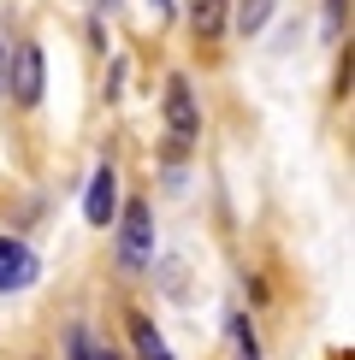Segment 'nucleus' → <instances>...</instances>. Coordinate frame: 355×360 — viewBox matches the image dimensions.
Masks as SVG:
<instances>
[{
  "label": "nucleus",
  "instance_id": "f257e3e1",
  "mask_svg": "<svg viewBox=\"0 0 355 360\" xmlns=\"http://www.w3.org/2000/svg\"><path fill=\"white\" fill-rule=\"evenodd\" d=\"M118 266L125 272L154 266V213H148V201H130L125 219H118Z\"/></svg>",
  "mask_w": 355,
  "mask_h": 360
},
{
  "label": "nucleus",
  "instance_id": "f03ea898",
  "mask_svg": "<svg viewBox=\"0 0 355 360\" xmlns=\"http://www.w3.org/2000/svg\"><path fill=\"white\" fill-rule=\"evenodd\" d=\"M166 136H172V154H184V148L201 136V112H196L189 77H166Z\"/></svg>",
  "mask_w": 355,
  "mask_h": 360
},
{
  "label": "nucleus",
  "instance_id": "6e6552de",
  "mask_svg": "<svg viewBox=\"0 0 355 360\" xmlns=\"http://www.w3.org/2000/svg\"><path fill=\"white\" fill-rule=\"evenodd\" d=\"M189 30H196L201 41H213L219 30H225V0H189Z\"/></svg>",
  "mask_w": 355,
  "mask_h": 360
},
{
  "label": "nucleus",
  "instance_id": "7ed1b4c3",
  "mask_svg": "<svg viewBox=\"0 0 355 360\" xmlns=\"http://www.w3.org/2000/svg\"><path fill=\"white\" fill-rule=\"evenodd\" d=\"M42 89H48V65H42V48L36 41H24L18 53H12V71H6V95L18 101V107H36Z\"/></svg>",
  "mask_w": 355,
  "mask_h": 360
},
{
  "label": "nucleus",
  "instance_id": "9b49d317",
  "mask_svg": "<svg viewBox=\"0 0 355 360\" xmlns=\"http://www.w3.org/2000/svg\"><path fill=\"white\" fill-rule=\"evenodd\" d=\"M6 71H12V59H6V36H0V95H6Z\"/></svg>",
  "mask_w": 355,
  "mask_h": 360
},
{
  "label": "nucleus",
  "instance_id": "20e7f679",
  "mask_svg": "<svg viewBox=\"0 0 355 360\" xmlns=\"http://www.w3.org/2000/svg\"><path fill=\"white\" fill-rule=\"evenodd\" d=\"M42 272V260L30 254L24 243H12V236H0V295H12V290H30Z\"/></svg>",
  "mask_w": 355,
  "mask_h": 360
},
{
  "label": "nucleus",
  "instance_id": "1a4fd4ad",
  "mask_svg": "<svg viewBox=\"0 0 355 360\" xmlns=\"http://www.w3.org/2000/svg\"><path fill=\"white\" fill-rule=\"evenodd\" d=\"M266 18H273V0H243V6H237V30H243V36H255Z\"/></svg>",
  "mask_w": 355,
  "mask_h": 360
},
{
  "label": "nucleus",
  "instance_id": "39448f33",
  "mask_svg": "<svg viewBox=\"0 0 355 360\" xmlns=\"http://www.w3.org/2000/svg\"><path fill=\"white\" fill-rule=\"evenodd\" d=\"M118 213V177L113 166H95V177H89V195H83V219L95 224V231H107Z\"/></svg>",
  "mask_w": 355,
  "mask_h": 360
},
{
  "label": "nucleus",
  "instance_id": "f8f14e48",
  "mask_svg": "<svg viewBox=\"0 0 355 360\" xmlns=\"http://www.w3.org/2000/svg\"><path fill=\"white\" fill-rule=\"evenodd\" d=\"M349 18V0H332V24H344Z\"/></svg>",
  "mask_w": 355,
  "mask_h": 360
},
{
  "label": "nucleus",
  "instance_id": "0eeeda50",
  "mask_svg": "<svg viewBox=\"0 0 355 360\" xmlns=\"http://www.w3.org/2000/svg\"><path fill=\"white\" fill-rule=\"evenodd\" d=\"M66 360H118V354L89 331V325H71V331H66Z\"/></svg>",
  "mask_w": 355,
  "mask_h": 360
},
{
  "label": "nucleus",
  "instance_id": "423d86ee",
  "mask_svg": "<svg viewBox=\"0 0 355 360\" xmlns=\"http://www.w3.org/2000/svg\"><path fill=\"white\" fill-rule=\"evenodd\" d=\"M130 342H137V360H172V349H166V337L154 331V319L148 313H130Z\"/></svg>",
  "mask_w": 355,
  "mask_h": 360
},
{
  "label": "nucleus",
  "instance_id": "9d476101",
  "mask_svg": "<svg viewBox=\"0 0 355 360\" xmlns=\"http://www.w3.org/2000/svg\"><path fill=\"white\" fill-rule=\"evenodd\" d=\"M231 342H237V360H261V342H255V331H249L243 313L231 319Z\"/></svg>",
  "mask_w": 355,
  "mask_h": 360
}]
</instances>
